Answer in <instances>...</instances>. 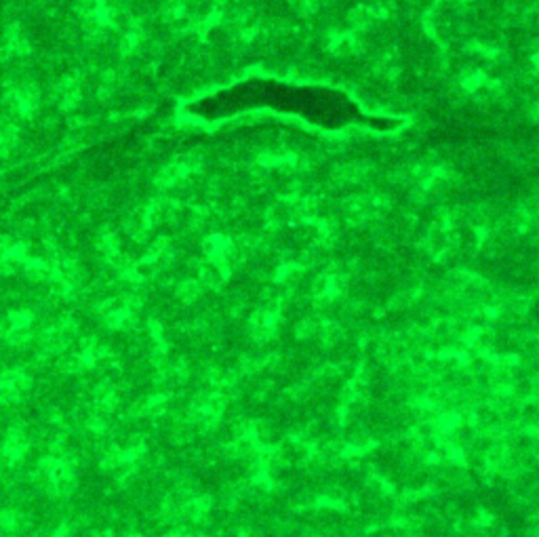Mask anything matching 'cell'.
I'll use <instances>...</instances> for the list:
<instances>
[{"label":"cell","mask_w":539,"mask_h":537,"mask_svg":"<svg viewBox=\"0 0 539 537\" xmlns=\"http://www.w3.org/2000/svg\"><path fill=\"white\" fill-rule=\"evenodd\" d=\"M40 474L53 493H66L74 485V468L59 456H47L40 462Z\"/></svg>","instance_id":"cell-1"},{"label":"cell","mask_w":539,"mask_h":537,"mask_svg":"<svg viewBox=\"0 0 539 537\" xmlns=\"http://www.w3.org/2000/svg\"><path fill=\"white\" fill-rule=\"evenodd\" d=\"M390 15V9L386 3H382V0H375V3H366V5H360L356 7L352 13H350V23L356 32L360 30H366L371 26L375 23H382L386 21Z\"/></svg>","instance_id":"cell-2"},{"label":"cell","mask_w":539,"mask_h":537,"mask_svg":"<svg viewBox=\"0 0 539 537\" xmlns=\"http://www.w3.org/2000/svg\"><path fill=\"white\" fill-rule=\"evenodd\" d=\"M26 451H28V436H26L23 428H19V426L9 428L5 438L0 440V460L15 466L23 460Z\"/></svg>","instance_id":"cell-3"},{"label":"cell","mask_w":539,"mask_h":537,"mask_svg":"<svg viewBox=\"0 0 539 537\" xmlns=\"http://www.w3.org/2000/svg\"><path fill=\"white\" fill-rule=\"evenodd\" d=\"M30 375L23 373L21 369H13L9 373L0 375V402H15L30 390Z\"/></svg>","instance_id":"cell-4"},{"label":"cell","mask_w":539,"mask_h":537,"mask_svg":"<svg viewBox=\"0 0 539 537\" xmlns=\"http://www.w3.org/2000/svg\"><path fill=\"white\" fill-rule=\"evenodd\" d=\"M384 209H386V200L382 196H373V194H360L346 202V211L354 219H360V222L378 217Z\"/></svg>","instance_id":"cell-5"},{"label":"cell","mask_w":539,"mask_h":537,"mask_svg":"<svg viewBox=\"0 0 539 537\" xmlns=\"http://www.w3.org/2000/svg\"><path fill=\"white\" fill-rule=\"evenodd\" d=\"M470 49L474 55L482 57V59H489V61H497L504 57V51L500 45H493V43H487V40H474V43H470Z\"/></svg>","instance_id":"cell-6"},{"label":"cell","mask_w":539,"mask_h":537,"mask_svg":"<svg viewBox=\"0 0 539 537\" xmlns=\"http://www.w3.org/2000/svg\"><path fill=\"white\" fill-rule=\"evenodd\" d=\"M364 173H366V169L362 167V164H348V167H344V169H340L337 171V179L340 182H346V184H352V182H358V179H362L364 177Z\"/></svg>","instance_id":"cell-7"},{"label":"cell","mask_w":539,"mask_h":537,"mask_svg":"<svg viewBox=\"0 0 539 537\" xmlns=\"http://www.w3.org/2000/svg\"><path fill=\"white\" fill-rule=\"evenodd\" d=\"M21 516L15 512V510H3L0 512V531H7V533H13L19 529V523Z\"/></svg>","instance_id":"cell-8"},{"label":"cell","mask_w":539,"mask_h":537,"mask_svg":"<svg viewBox=\"0 0 539 537\" xmlns=\"http://www.w3.org/2000/svg\"><path fill=\"white\" fill-rule=\"evenodd\" d=\"M396 68H398V59H396V55H394V53H384V55L378 59V70H380L382 74L394 76Z\"/></svg>","instance_id":"cell-9"},{"label":"cell","mask_w":539,"mask_h":537,"mask_svg":"<svg viewBox=\"0 0 539 537\" xmlns=\"http://www.w3.org/2000/svg\"><path fill=\"white\" fill-rule=\"evenodd\" d=\"M167 537H194V535H192L188 529H182V527H179V529H173Z\"/></svg>","instance_id":"cell-10"},{"label":"cell","mask_w":539,"mask_h":537,"mask_svg":"<svg viewBox=\"0 0 539 537\" xmlns=\"http://www.w3.org/2000/svg\"><path fill=\"white\" fill-rule=\"evenodd\" d=\"M529 116H531L533 120L539 122V99H537L535 104H531V108H529Z\"/></svg>","instance_id":"cell-11"},{"label":"cell","mask_w":539,"mask_h":537,"mask_svg":"<svg viewBox=\"0 0 539 537\" xmlns=\"http://www.w3.org/2000/svg\"><path fill=\"white\" fill-rule=\"evenodd\" d=\"M53 537H70V529L68 527H59Z\"/></svg>","instance_id":"cell-12"}]
</instances>
